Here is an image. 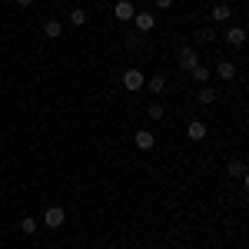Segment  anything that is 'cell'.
Listing matches in <instances>:
<instances>
[{
    "mask_svg": "<svg viewBox=\"0 0 249 249\" xmlns=\"http://www.w3.org/2000/svg\"><path fill=\"white\" fill-rule=\"evenodd\" d=\"M63 223H67V210L63 206H47L43 210V226L47 230H60Z\"/></svg>",
    "mask_w": 249,
    "mask_h": 249,
    "instance_id": "1",
    "label": "cell"
},
{
    "mask_svg": "<svg viewBox=\"0 0 249 249\" xmlns=\"http://www.w3.org/2000/svg\"><path fill=\"white\" fill-rule=\"evenodd\" d=\"M196 63H199V57H196V47H183V50H179V57H176V67H179V73H190Z\"/></svg>",
    "mask_w": 249,
    "mask_h": 249,
    "instance_id": "2",
    "label": "cell"
},
{
    "mask_svg": "<svg viewBox=\"0 0 249 249\" xmlns=\"http://www.w3.org/2000/svg\"><path fill=\"white\" fill-rule=\"evenodd\" d=\"M156 27V17L150 14V10H140V14H133V30L136 34H150Z\"/></svg>",
    "mask_w": 249,
    "mask_h": 249,
    "instance_id": "3",
    "label": "cell"
},
{
    "mask_svg": "<svg viewBox=\"0 0 249 249\" xmlns=\"http://www.w3.org/2000/svg\"><path fill=\"white\" fill-rule=\"evenodd\" d=\"M143 83H146V77H143L140 70H126V73H123V87H126L130 93H136V90H143Z\"/></svg>",
    "mask_w": 249,
    "mask_h": 249,
    "instance_id": "4",
    "label": "cell"
},
{
    "mask_svg": "<svg viewBox=\"0 0 249 249\" xmlns=\"http://www.w3.org/2000/svg\"><path fill=\"white\" fill-rule=\"evenodd\" d=\"M226 43L230 47H243L246 43V27H226Z\"/></svg>",
    "mask_w": 249,
    "mask_h": 249,
    "instance_id": "5",
    "label": "cell"
},
{
    "mask_svg": "<svg viewBox=\"0 0 249 249\" xmlns=\"http://www.w3.org/2000/svg\"><path fill=\"white\" fill-rule=\"evenodd\" d=\"M133 14H136V7L130 3V0H120V3L113 7V17L116 20H133Z\"/></svg>",
    "mask_w": 249,
    "mask_h": 249,
    "instance_id": "6",
    "label": "cell"
},
{
    "mask_svg": "<svg viewBox=\"0 0 249 249\" xmlns=\"http://www.w3.org/2000/svg\"><path fill=\"white\" fill-rule=\"evenodd\" d=\"M226 173H230L232 179H243V183H249V179H246L249 173H246V163H243V160H232L230 166H226Z\"/></svg>",
    "mask_w": 249,
    "mask_h": 249,
    "instance_id": "7",
    "label": "cell"
},
{
    "mask_svg": "<svg viewBox=\"0 0 249 249\" xmlns=\"http://www.w3.org/2000/svg\"><path fill=\"white\" fill-rule=\"evenodd\" d=\"M153 143H156L153 130H136V146L140 150H153Z\"/></svg>",
    "mask_w": 249,
    "mask_h": 249,
    "instance_id": "8",
    "label": "cell"
},
{
    "mask_svg": "<svg viewBox=\"0 0 249 249\" xmlns=\"http://www.w3.org/2000/svg\"><path fill=\"white\" fill-rule=\"evenodd\" d=\"M186 136H190V140H203V136H206V123H203V120H190Z\"/></svg>",
    "mask_w": 249,
    "mask_h": 249,
    "instance_id": "9",
    "label": "cell"
},
{
    "mask_svg": "<svg viewBox=\"0 0 249 249\" xmlns=\"http://www.w3.org/2000/svg\"><path fill=\"white\" fill-rule=\"evenodd\" d=\"M60 34H63V23H60V20H43V37L57 40Z\"/></svg>",
    "mask_w": 249,
    "mask_h": 249,
    "instance_id": "10",
    "label": "cell"
},
{
    "mask_svg": "<svg viewBox=\"0 0 249 249\" xmlns=\"http://www.w3.org/2000/svg\"><path fill=\"white\" fill-rule=\"evenodd\" d=\"M190 77L196 80L199 87H203V83H206V80H210L213 73H210V67H206V63H196V67H193V70H190Z\"/></svg>",
    "mask_w": 249,
    "mask_h": 249,
    "instance_id": "11",
    "label": "cell"
},
{
    "mask_svg": "<svg viewBox=\"0 0 249 249\" xmlns=\"http://www.w3.org/2000/svg\"><path fill=\"white\" fill-rule=\"evenodd\" d=\"M143 87H150V93L160 96L163 90H166V77H163V73H156V77H150V83H143Z\"/></svg>",
    "mask_w": 249,
    "mask_h": 249,
    "instance_id": "12",
    "label": "cell"
},
{
    "mask_svg": "<svg viewBox=\"0 0 249 249\" xmlns=\"http://www.w3.org/2000/svg\"><path fill=\"white\" fill-rule=\"evenodd\" d=\"M123 43H126V50H140V43H143V34H136V30H126V34H123Z\"/></svg>",
    "mask_w": 249,
    "mask_h": 249,
    "instance_id": "13",
    "label": "cell"
},
{
    "mask_svg": "<svg viewBox=\"0 0 249 249\" xmlns=\"http://www.w3.org/2000/svg\"><path fill=\"white\" fill-rule=\"evenodd\" d=\"M230 17H232V10L226 7V3H216V7H213V20H219V23H230Z\"/></svg>",
    "mask_w": 249,
    "mask_h": 249,
    "instance_id": "14",
    "label": "cell"
},
{
    "mask_svg": "<svg viewBox=\"0 0 249 249\" xmlns=\"http://www.w3.org/2000/svg\"><path fill=\"white\" fill-rule=\"evenodd\" d=\"M216 77H223V80H232V77H236V63H230V60H223V63L216 67Z\"/></svg>",
    "mask_w": 249,
    "mask_h": 249,
    "instance_id": "15",
    "label": "cell"
},
{
    "mask_svg": "<svg viewBox=\"0 0 249 249\" xmlns=\"http://www.w3.org/2000/svg\"><path fill=\"white\" fill-rule=\"evenodd\" d=\"M37 219H34V216H23V219H20V232H27V236H34V232H37Z\"/></svg>",
    "mask_w": 249,
    "mask_h": 249,
    "instance_id": "16",
    "label": "cell"
},
{
    "mask_svg": "<svg viewBox=\"0 0 249 249\" xmlns=\"http://www.w3.org/2000/svg\"><path fill=\"white\" fill-rule=\"evenodd\" d=\"M70 23H73V27H83V23H87V10H83V7H73V10H70Z\"/></svg>",
    "mask_w": 249,
    "mask_h": 249,
    "instance_id": "17",
    "label": "cell"
},
{
    "mask_svg": "<svg viewBox=\"0 0 249 249\" xmlns=\"http://www.w3.org/2000/svg\"><path fill=\"white\" fill-rule=\"evenodd\" d=\"M196 100H199V103H213V100H216V90L203 83V87H199V93H196Z\"/></svg>",
    "mask_w": 249,
    "mask_h": 249,
    "instance_id": "18",
    "label": "cell"
},
{
    "mask_svg": "<svg viewBox=\"0 0 249 249\" xmlns=\"http://www.w3.org/2000/svg\"><path fill=\"white\" fill-rule=\"evenodd\" d=\"M199 40H203V43H213V40H216V30H213V27H203V30H199Z\"/></svg>",
    "mask_w": 249,
    "mask_h": 249,
    "instance_id": "19",
    "label": "cell"
},
{
    "mask_svg": "<svg viewBox=\"0 0 249 249\" xmlns=\"http://www.w3.org/2000/svg\"><path fill=\"white\" fill-rule=\"evenodd\" d=\"M150 120H163V107L160 103H150Z\"/></svg>",
    "mask_w": 249,
    "mask_h": 249,
    "instance_id": "20",
    "label": "cell"
},
{
    "mask_svg": "<svg viewBox=\"0 0 249 249\" xmlns=\"http://www.w3.org/2000/svg\"><path fill=\"white\" fill-rule=\"evenodd\" d=\"M156 7H160V10H170V7H173V0H156Z\"/></svg>",
    "mask_w": 249,
    "mask_h": 249,
    "instance_id": "21",
    "label": "cell"
},
{
    "mask_svg": "<svg viewBox=\"0 0 249 249\" xmlns=\"http://www.w3.org/2000/svg\"><path fill=\"white\" fill-rule=\"evenodd\" d=\"M30 3H34V0H17V7H30Z\"/></svg>",
    "mask_w": 249,
    "mask_h": 249,
    "instance_id": "22",
    "label": "cell"
}]
</instances>
